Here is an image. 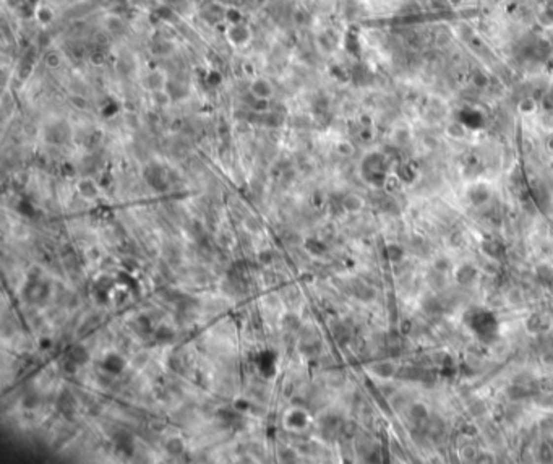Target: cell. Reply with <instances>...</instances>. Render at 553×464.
I'll use <instances>...</instances> for the list:
<instances>
[{
  "instance_id": "83f0119b",
  "label": "cell",
  "mask_w": 553,
  "mask_h": 464,
  "mask_svg": "<svg viewBox=\"0 0 553 464\" xmlns=\"http://www.w3.org/2000/svg\"><path fill=\"white\" fill-rule=\"evenodd\" d=\"M49 346H52V341H50L49 338H42L41 339V348L46 349V348H49Z\"/></svg>"
},
{
  "instance_id": "5bb4252c",
  "label": "cell",
  "mask_w": 553,
  "mask_h": 464,
  "mask_svg": "<svg viewBox=\"0 0 553 464\" xmlns=\"http://www.w3.org/2000/svg\"><path fill=\"white\" fill-rule=\"evenodd\" d=\"M362 200L357 197V195H349V197H346L344 201H343V206L346 211H349V213H355V211H359L362 208Z\"/></svg>"
},
{
  "instance_id": "7c38bea8",
  "label": "cell",
  "mask_w": 553,
  "mask_h": 464,
  "mask_svg": "<svg viewBox=\"0 0 553 464\" xmlns=\"http://www.w3.org/2000/svg\"><path fill=\"white\" fill-rule=\"evenodd\" d=\"M229 35H236V37H232L234 39V42H243V41H247L248 39V36H250V31H248V28L247 26H243V25H239V23H234L232 25V28H231V31H229Z\"/></svg>"
},
{
  "instance_id": "4316f807",
  "label": "cell",
  "mask_w": 553,
  "mask_h": 464,
  "mask_svg": "<svg viewBox=\"0 0 553 464\" xmlns=\"http://www.w3.org/2000/svg\"><path fill=\"white\" fill-rule=\"evenodd\" d=\"M338 151H339L341 154L349 156V154H352V151H354V148H352V144L343 142V143H339V144H338Z\"/></svg>"
},
{
  "instance_id": "d4e9b609",
  "label": "cell",
  "mask_w": 553,
  "mask_h": 464,
  "mask_svg": "<svg viewBox=\"0 0 553 464\" xmlns=\"http://www.w3.org/2000/svg\"><path fill=\"white\" fill-rule=\"evenodd\" d=\"M388 256H389V260H393V261H396V260H399L401 258V255H402V251H401V249L399 247H394V245H389L388 247Z\"/></svg>"
},
{
  "instance_id": "9a60e30c",
  "label": "cell",
  "mask_w": 553,
  "mask_h": 464,
  "mask_svg": "<svg viewBox=\"0 0 553 464\" xmlns=\"http://www.w3.org/2000/svg\"><path fill=\"white\" fill-rule=\"evenodd\" d=\"M44 62L49 67V69H59L62 65V55H60L57 50H50L47 55L44 57Z\"/></svg>"
},
{
  "instance_id": "e0dca14e",
  "label": "cell",
  "mask_w": 553,
  "mask_h": 464,
  "mask_svg": "<svg viewBox=\"0 0 553 464\" xmlns=\"http://www.w3.org/2000/svg\"><path fill=\"white\" fill-rule=\"evenodd\" d=\"M164 83H166V80H164L163 76H161V73H151V75H148V88L153 89V91L163 89Z\"/></svg>"
},
{
  "instance_id": "5b68a950",
  "label": "cell",
  "mask_w": 553,
  "mask_h": 464,
  "mask_svg": "<svg viewBox=\"0 0 553 464\" xmlns=\"http://www.w3.org/2000/svg\"><path fill=\"white\" fill-rule=\"evenodd\" d=\"M76 188H78V193H80L81 197L86 198V200L98 198L99 193H101L99 185L93 180V178H89V177L80 178V180H78V183H76Z\"/></svg>"
},
{
  "instance_id": "cb8c5ba5",
  "label": "cell",
  "mask_w": 553,
  "mask_h": 464,
  "mask_svg": "<svg viewBox=\"0 0 553 464\" xmlns=\"http://www.w3.org/2000/svg\"><path fill=\"white\" fill-rule=\"evenodd\" d=\"M258 260H260V263H263V265H270L271 261H273V251H270V250H263V251H260V253H258Z\"/></svg>"
},
{
  "instance_id": "6da1fadb",
  "label": "cell",
  "mask_w": 553,
  "mask_h": 464,
  "mask_svg": "<svg viewBox=\"0 0 553 464\" xmlns=\"http://www.w3.org/2000/svg\"><path fill=\"white\" fill-rule=\"evenodd\" d=\"M467 323L471 326L472 331H476V334L484 339L485 343L491 341L496 338V328H498V321L493 314H490L487 310H474L472 314L467 315Z\"/></svg>"
},
{
  "instance_id": "44dd1931",
  "label": "cell",
  "mask_w": 553,
  "mask_h": 464,
  "mask_svg": "<svg viewBox=\"0 0 553 464\" xmlns=\"http://www.w3.org/2000/svg\"><path fill=\"white\" fill-rule=\"evenodd\" d=\"M250 406H251V402L247 398H239L234 401V409L237 412H247L250 409Z\"/></svg>"
},
{
  "instance_id": "8992f818",
  "label": "cell",
  "mask_w": 553,
  "mask_h": 464,
  "mask_svg": "<svg viewBox=\"0 0 553 464\" xmlns=\"http://www.w3.org/2000/svg\"><path fill=\"white\" fill-rule=\"evenodd\" d=\"M114 443H115V450L119 453H122V455H125V456H130L133 453V450H135V441H133V437L127 432L117 433L115 438H114Z\"/></svg>"
},
{
  "instance_id": "52a82bcc",
  "label": "cell",
  "mask_w": 553,
  "mask_h": 464,
  "mask_svg": "<svg viewBox=\"0 0 553 464\" xmlns=\"http://www.w3.org/2000/svg\"><path fill=\"white\" fill-rule=\"evenodd\" d=\"M70 360L73 362L75 365H78V367L85 365L86 362L89 360V352H88V349L83 344H76L75 348L70 351Z\"/></svg>"
},
{
  "instance_id": "30bf717a",
  "label": "cell",
  "mask_w": 553,
  "mask_h": 464,
  "mask_svg": "<svg viewBox=\"0 0 553 464\" xmlns=\"http://www.w3.org/2000/svg\"><path fill=\"white\" fill-rule=\"evenodd\" d=\"M484 250H485V253H487L488 256H491V258H496V260H498L500 256H503V253H505V247H503L498 240H493V239H490V240H487V242H484Z\"/></svg>"
},
{
  "instance_id": "2e32d148",
  "label": "cell",
  "mask_w": 553,
  "mask_h": 464,
  "mask_svg": "<svg viewBox=\"0 0 553 464\" xmlns=\"http://www.w3.org/2000/svg\"><path fill=\"white\" fill-rule=\"evenodd\" d=\"M279 460H281L282 463H297L299 461V453L294 448H290V446H287V448H282L281 451H279Z\"/></svg>"
},
{
  "instance_id": "ba28073f",
  "label": "cell",
  "mask_w": 553,
  "mask_h": 464,
  "mask_svg": "<svg viewBox=\"0 0 553 464\" xmlns=\"http://www.w3.org/2000/svg\"><path fill=\"white\" fill-rule=\"evenodd\" d=\"M304 247L310 255H313V256H321V255H325V251H326V244L323 242V240L316 239V237L307 239Z\"/></svg>"
},
{
  "instance_id": "277c9868",
  "label": "cell",
  "mask_w": 553,
  "mask_h": 464,
  "mask_svg": "<svg viewBox=\"0 0 553 464\" xmlns=\"http://www.w3.org/2000/svg\"><path fill=\"white\" fill-rule=\"evenodd\" d=\"M250 93L256 101H270L273 98V85L266 78H255L250 85Z\"/></svg>"
},
{
  "instance_id": "7402d4cb",
  "label": "cell",
  "mask_w": 553,
  "mask_h": 464,
  "mask_svg": "<svg viewBox=\"0 0 553 464\" xmlns=\"http://www.w3.org/2000/svg\"><path fill=\"white\" fill-rule=\"evenodd\" d=\"M284 325H286L289 329H297L300 326V320L295 315L289 314V315H286V318H284Z\"/></svg>"
},
{
  "instance_id": "484cf974",
  "label": "cell",
  "mask_w": 553,
  "mask_h": 464,
  "mask_svg": "<svg viewBox=\"0 0 553 464\" xmlns=\"http://www.w3.org/2000/svg\"><path fill=\"white\" fill-rule=\"evenodd\" d=\"M86 256H88V258L91 260V261H98V260L101 258V256H103V253H101V250H99L98 247H91V249H89V250L86 251Z\"/></svg>"
},
{
  "instance_id": "603a6c76",
  "label": "cell",
  "mask_w": 553,
  "mask_h": 464,
  "mask_svg": "<svg viewBox=\"0 0 553 464\" xmlns=\"http://www.w3.org/2000/svg\"><path fill=\"white\" fill-rule=\"evenodd\" d=\"M148 360H149V357H148L146 352H139V354H137L135 359H133V365H135V367H143V365L148 364Z\"/></svg>"
},
{
  "instance_id": "4fadbf2b",
  "label": "cell",
  "mask_w": 553,
  "mask_h": 464,
  "mask_svg": "<svg viewBox=\"0 0 553 464\" xmlns=\"http://www.w3.org/2000/svg\"><path fill=\"white\" fill-rule=\"evenodd\" d=\"M474 278H476V270H474L471 265H462L459 268V271H457V281L462 284L471 283Z\"/></svg>"
},
{
  "instance_id": "8fae6325",
  "label": "cell",
  "mask_w": 553,
  "mask_h": 464,
  "mask_svg": "<svg viewBox=\"0 0 553 464\" xmlns=\"http://www.w3.org/2000/svg\"><path fill=\"white\" fill-rule=\"evenodd\" d=\"M175 336V331L172 329L169 325H159L154 329V338L159 341V343H169Z\"/></svg>"
},
{
  "instance_id": "3957f363",
  "label": "cell",
  "mask_w": 553,
  "mask_h": 464,
  "mask_svg": "<svg viewBox=\"0 0 553 464\" xmlns=\"http://www.w3.org/2000/svg\"><path fill=\"white\" fill-rule=\"evenodd\" d=\"M101 367H103V370L110 373V375H120V373L125 370L127 360L120 354H117V352H109V354H105L103 357Z\"/></svg>"
},
{
  "instance_id": "ac0fdd59",
  "label": "cell",
  "mask_w": 553,
  "mask_h": 464,
  "mask_svg": "<svg viewBox=\"0 0 553 464\" xmlns=\"http://www.w3.org/2000/svg\"><path fill=\"white\" fill-rule=\"evenodd\" d=\"M537 275H539V279L547 286H552L553 283V271L550 270L549 266H540L537 270Z\"/></svg>"
},
{
  "instance_id": "d6986e66",
  "label": "cell",
  "mask_w": 553,
  "mask_h": 464,
  "mask_svg": "<svg viewBox=\"0 0 553 464\" xmlns=\"http://www.w3.org/2000/svg\"><path fill=\"white\" fill-rule=\"evenodd\" d=\"M105 21H107V23H105V28H107L109 31H112V33H115L117 30H122V26H124L122 20L117 15L107 16V20H105Z\"/></svg>"
},
{
  "instance_id": "7a4b0ae2",
  "label": "cell",
  "mask_w": 553,
  "mask_h": 464,
  "mask_svg": "<svg viewBox=\"0 0 553 464\" xmlns=\"http://www.w3.org/2000/svg\"><path fill=\"white\" fill-rule=\"evenodd\" d=\"M310 422V416L304 407H292L284 414V427L289 430H304Z\"/></svg>"
},
{
  "instance_id": "9c48e42d",
  "label": "cell",
  "mask_w": 553,
  "mask_h": 464,
  "mask_svg": "<svg viewBox=\"0 0 553 464\" xmlns=\"http://www.w3.org/2000/svg\"><path fill=\"white\" fill-rule=\"evenodd\" d=\"M164 448L171 456H180L183 450H185V443H183V440L180 437H171L166 440Z\"/></svg>"
},
{
  "instance_id": "ffe728a7",
  "label": "cell",
  "mask_w": 553,
  "mask_h": 464,
  "mask_svg": "<svg viewBox=\"0 0 553 464\" xmlns=\"http://www.w3.org/2000/svg\"><path fill=\"white\" fill-rule=\"evenodd\" d=\"M39 402H41V399H39L37 394H28L23 399V407H26V409H36Z\"/></svg>"
}]
</instances>
